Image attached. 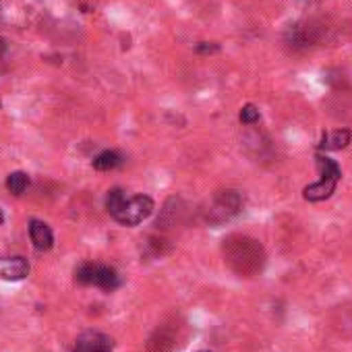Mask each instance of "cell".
<instances>
[{
	"label": "cell",
	"instance_id": "cell-9",
	"mask_svg": "<svg viewBox=\"0 0 352 352\" xmlns=\"http://www.w3.org/2000/svg\"><path fill=\"white\" fill-rule=\"evenodd\" d=\"M30 274V261L25 257H3L0 259V278L3 280H23Z\"/></svg>",
	"mask_w": 352,
	"mask_h": 352
},
{
	"label": "cell",
	"instance_id": "cell-5",
	"mask_svg": "<svg viewBox=\"0 0 352 352\" xmlns=\"http://www.w3.org/2000/svg\"><path fill=\"white\" fill-rule=\"evenodd\" d=\"M153 210H155V206H153V199L151 197H147V195H135V197H131V199L124 201V206L114 216V220L120 222V224H124V226H137L143 220H147L153 214Z\"/></svg>",
	"mask_w": 352,
	"mask_h": 352
},
{
	"label": "cell",
	"instance_id": "cell-14",
	"mask_svg": "<svg viewBox=\"0 0 352 352\" xmlns=\"http://www.w3.org/2000/svg\"><path fill=\"white\" fill-rule=\"evenodd\" d=\"M30 187V176L25 172H11L7 176V189L13 193V195H23Z\"/></svg>",
	"mask_w": 352,
	"mask_h": 352
},
{
	"label": "cell",
	"instance_id": "cell-4",
	"mask_svg": "<svg viewBox=\"0 0 352 352\" xmlns=\"http://www.w3.org/2000/svg\"><path fill=\"white\" fill-rule=\"evenodd\" d=\"M75 278L83 286H96V288H102L106 292H112L120 284V278H118L116 270H112L108 265H102V263H85V265H81L77 270Z\"/></svg>",
	"mask_w": 352,
	"mask_h": 352
},
{
	"label": "cell",
	"instance_id": "cell-19",
	"mask_svg": "<svg viewBox=\"0 0 352 352\" xmlns=\"http://www.w3.org/2000/svg\"><path fill=\"white\" fill-rule=\"evenodd\" d=\"M5 222V216H3V212H0V224H3Z\"/></svg>",
	"mask_w": 352,
	"mask_h": 352
},
{
	"label": "cell",
	"instance_id": "cell-6",
	"mask_svg": "<svg viewBox=\"0 0 352 352\" xmlns=\"http://www.w3.org/2000/svg\"><path fill=\"white\" fill-rule=\"evenodd\" d=\"M317 40H319L317 28H313L311 23H296V25L288 28V32H286V44L292 50H305V48L313 46Z\"/></svg>",
	"mask_w": 352,
	"mask_h": 352
},
{
	"label": "cell",
	"instance_id": "cell-17",
	"mask_svg": "<svg viewBox=\"0 0 352 352\" xmlns=\"http://www.w3.org/2000/svg\"><path fill=\"white\" fill-rule=\"evenodd\" d=\"M195 50H197L199 54H214V52H220V46L214 44V42H201V44H197Z\"/></svg>",
	"mask_w": 352,
	"mask_h": 352
},
{
	"label": "cell",
	"instance_id": "cell-13",
	"mask_svg": "<svg viewBox=\"0 0 352 352\" xmlns=\"http://www.w3.org/2000/svg\"><path fill=\"white\" fill-rule=\"evenodd\" d=\"M120 164H122V155L118 151H112V149H106V151H102L100 155L94 157V168L96 170H102V172L114 170Z\"/></svg>",
	"mask_w": 352,
	"mask_h": 352
},
{
	"label": "cell",
	"instance_id": "cell-3",
	"mask_svg": "<svg viewBox=\"0 0 352 352\" xmlns=\"http://www.w3.org/2000/svg\"><path fill=\"white\" fill-rule=\"evenodd\" d=\"M243 210V195L234 189H226L214 195L210 208L206 210V218L212 224H222L236 216Z\"/></svg>",
	"mask_w": 352,
	"mask_h": 352
},
{
	"label": "cell",
	"instance_id": "cell-15",
	"mask_svg": "<svg viewBox=\"0 0 352 352\" xmlns=\"http://www.w3.org/2000/svg\"><path fill=\"white\" fill-rule=\"evenodd\" d=\"M124 201H126V195L122 193V189H112L108 193V197H106V210H108V214L114 218L120 212V208L124 206Z\"/></svg>",
	"mask_w": 352,
	"mask_h": 352
},
{
	"label": "cell",
	"instance_id": "cell-8",
	"mask_svg": "<svg viewBox=\"0 0 352 352\" xmlns=\"http://www.w3.org/2000/svg\"><path fill=\"white\" fill-rule=\"evenodd\" d=\"M73 352H112V340L100 331H85Z\"/></svg>",
	"mask_w": 352,
	"mask_h": 352
},
{
	"label": "cell",
	"instance_id": "cell-2",
	"mask_svg": "<svg viewBox=\"0 0 352 352\" xmlns=\"http://www.w3.org/2000/svg\"><path fill=\"white\" fill-rule=\"evenodd\" d=\"M315 164H317V170H319V174H321V179H319L317 183L309 185V187L302 191V197H305L307 201H313V204L323 201V199H329V197L333 195V191H336L338 181L342 179V170H340V166H338L336 160L317 153V155H315Z\"/></svg>",
	"mask_w": 352,
	"mask_h": 352
},
{
	"label": "cell",
	"instance_id": "cell-12",
	"mask_svg": "<svg viewBox=\"0 0 352 352\" xmlns=\"http://www.w3.org/2000/svg\"><path fill=\"white\" fill-rule=\"evenodd\" d=\"M350 139H352V133L348 129H338L333 133L323 135L321 149H344V147H348Z\"/></svg>",
	"mask_w": 352,
	"mask_h": 352
},
{
	"label": "cell",
	"instance_id": "cell-1",
	"mask_svg": "<svg viewBox=\"0 0 352 352\" xmlns=\"http://www.w3.org/2000/svg\"><path fill=\"white\" fill-rule=\"evenodd\" d=\"M222 255L226 265L243 278H253L261 274L265 265L263 247L259 245V241L245 234H230L228 239H224Z\"/></svg>",
	"mask_w": 352,
	"mask_h": 352
},
{
	"label": "cell",
	"instance_id": "cell-16",
	"mask_svg": "<svg viewBox=\"0 0 352 352\" xmlns=\"http://www.w3.org/2000/svg\"><path fill=\"white\" fill-rule=\"evenodd\" d=\"M239 118H241L243 124H255V122H259L261 114H259V108H255L253 104H247V106H243Z\"/></svg>",
	"mask_w": 352,
	"mask_h": 352
},
{
	"label": "cell",
	"instance_id": "cell-7",
	"mask_svg": "<svg viewBox=\"0 0 352 352\" xmlns=\"http://www.w3.org/2000/svg\"><path fill=\"white\" fill-rule=\"evenodd\" d=\"M179 344V333L172 325H162L153 331V336L147 342V352H174Z\"/></svg>",
	"mask_w": 352,
	"mask_h": 352
},
{
	"label": "cell",
	"instance_id": "cell-11",
	"mask_svg": "<svg viewBox=\"0 0 352 352\" xmlns=\"http://www.w3.org/2000/svg\"><path fill=\"white\" fill-rule=\"evenodd\" d=\"M30 236H32V243L38 251H50L54 245V234H52L50 226L40 222V220L30 222Z\"/></svg>",
	"mask_w": 352,
	"mask_h": 352
},
{
	"label": "cell",
	"instance_id": "cell-18",
	"mask_svg": "<svg viewBox=\"0 0 352 352\" xmlns=\"http://www.w3.org/2000/svg\"><path fill=\"white\" fill-rule=\"evenodd\" d=\"M7 50H9V44H7V40H5V38H0V56H3Z\"/></svg>",
	"mask_w": 352,
	"mask_h": 352
},
{
	"label": "cell",
	"instance_id": "cell-10",
	"mask_svg": "<svg viewBox=\"0 0 352 352\" xmlns=\"http://www.w3.org/2000/svg\"><path fill=\"white\" fill-rule=\"evenodd\" d=\"M183 214H185V204H183V199H179V197H170V199L166 201V206L162 208V212H160L157 226H162V228L176 226V222H181Z\"/></svg>",
	"mask_w": 352,
	"mask_h": 352
}]
</instances>
